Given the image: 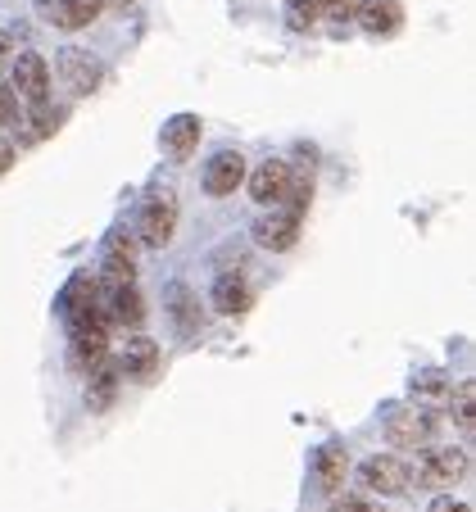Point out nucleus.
Listing matches in <instances>:
<instances>
[{"instance_id":"obj_17","label":"nucleus","mask_w":476,"mask_h":512,"mask_svg":"<svg viewBox=\"0 0 476 512\" xmlns=\"http://www.w3.org/2000/svg\"><path fill=\"white\" fill-rule=\"evenodd\" d=\"M200 118L195 114H173L164 123V132H159V145H164V155H173V159H186L200 145Z\"/></svg>"},{"instance_id":"obj_4","label":"nucleus","mask_w":476,"mask_h":512,"mask_svg":"<svg viewBox=\"0 0 476 512\" xmlns=\"http://www.w3.org/2000/svg\"><path fill=\"white\" fill-rule=\"evenodd\" d=\"M359 485L368 494H381V499H395V494H404L408 485V463L399 454H372L359 463Z\"/></svg>"},{"instance_id":"obj_10","label":"nucleus","mask_w":476,"mask_h":512,"mask_svg":"<svg viewBox=\"0 0 476 512\" xmlns=\"http://www.w3.org/2000/svg\"><path fill=\"white\" fill-rule=\"evenodd\" d=\"M245 182V155L241 150H218L209 164H204V191L209 195H236V186Z\"/></svg>"},{"instance_id":"obj_24","label":"nucleus","mask_w":476,"mask_h":512,"mask_svg":"<svg viewBox=\"0 0 476 512\" xmlns=\"http://www.w3.org/2000/svg\"><path fill=\"white\" fill-rule=\"evenodd\" d=\"M318 19H322L318 0H291V5H286V23H291L295 32H309Z\"/></svg>"},{"instance_id":"obj_31","label":"nucleus","mask_w":476,"mask_h":512,"mask_svg":"<svg viewBox=\"0 0 476 512\" xmlns=\"http://www.w3.org/2000/svg\"><path fill=\"white\" fill-rule=\"evenodd\" d=\"M431 512H472V503H463V499H436V503H431Z\"/></svg>"},{"instance_id":"obj_18","label":"nucleus","mask_w":476,"mask_h":512,"mask_svg":"<svg viewBox=\"0 0 476 512\" xmlns=\"http://www.w3.org/2000/svg\"><path fill=\"white\" fill-rule=\"evenodd\" d=\"M105 318L118 322V327H141V318H146L141 290L136 286H105Z\"/></svg>"},{"instance_id":"obj_14","label":"nucleus","mask_w":476,"mask_h":512,"mask_svg":"<svg viewBox=\"0 0 476 512\" xmlns=\"http://www.w3.org/2000/svg\"><path fill=\"white\" fill-rule=\"evenodd\" d=\"M345 476H350V449L322 445L318 454H313V481H318V490L327 494V499L345 490Z\"/></svg>"},{"instance_id":"obj_20","label":"nucleus","mask_w":476,"mask_h":512,"mask_svg":"<svg viewBox=\"0 0 476 512\" xmlns=\"http://www.w3.org/2000/svg\"><path fill=\"white\" fill-rule=\"evenodd\" d=\"M87 377H91L87 381V408L91 413H109L118 399V372L109 368V363H100V368H91Z\"/></svg>"},{"instance_id":"obj_11","label":"nucleus","mask_w":476,"mask_h":512,"mask_svg":"<svg viewBox=\"0 0 476 512\" xmlns=\"http://www.w3.org/2000/svg\"><path fill=\"white\" fill-rule=\"evenodd\" d=\"M291 173H295V168L286 164V159H263V164L250 173V195H254L259 204H272V209H277V204L286 200Z\"/></svg>"},{"instance_id":"obj_19","label":"nucleus","mask_w":476,"mask_h":512,"mask_svg":"<svg viewBox=\"0 0 476 512\" xmlns=\"http://www.w3.org/2000/svg\"><path fill=\"white\" fill-rule=\"evenodd\" d=\"M214 309L218 313H227V318H236V313H250V304H254V290H250V281L245 277H236V272H223V277L214 281Z\"/></svg>"},{"instance_id":"obj_28","label":"nucleus","mask_w":476,"mask_h":512,"mask_svg":"<svg viewBox=\"0 0 476 512\" xmlns=\"http://www.w3.org/2000/svg\"><path fill=\"white\" fill-rule=\"evenodd\" d=\"M354 5H359V0H318V10L327 14V19H336V23L354 19Z\"/></svg>"},{"instance_id":"obj_9","label":"nucleus","mask_w":476,"mask_h":512,"mask_svg":"<svg viewBox=\"0 0 476 512\" xmlns=\"http://www.w3.org/2000/svg\"><path fill=\"white\" fill-rule=\"evenodd\" d=\"M295 241H300V213H291V209H272L254 223V245H259V250L282 254V250H291Z\"/></svg>"},{"instance_id":"obj_25","label":"nucleus","mask_w":476,"mask_h":512,"mask_svg":"<svg viewBox=\"0 0 476 512\" xmlns=\"http://www.w3.org/2000/svg\"><path fill=\"white\" fill-rule=\"evenodd\" d=\"M173 318H177V327H182V331H195V327H200V313H195L191 290H182V286L173 290Z\"/></svg>"},{"instance_id":"obj_7","label":"nucleus","mask_w":476,"mask_h":512,"mask_svg":"<svg viewBox=\"0 0 476 512\" xmlns=\"http://www.w3.org/2000/svg\"><path fill=\"white\" fill-rule=\"evenodd\" d=\"M100 10H105V0H37L41 19L55 23V28H64V32L91 28V23L100 19Z\"/></svg>"},{"instance_id":"obj_6","label":"nucleus","mask_w":476,"mask_h":512,"mask_svg":"<svg viewBox=\"0 0 476 512\" xmlns=\"http://www.w3.org/2000/svg\"><path fill=\"white\" fill-rule=\"evenodd\" d=\"M100 268H105V286H132L136 281V236L114 227V232L105 236V259H100Z\"/></svg>"},{"instance_id":"obj_32","label":"nucleus","mask_w":476,"mask_h":512,"mask_svg":"<svg viewBox=\"0 0 476 512\" xmlns=\"http://www.w3.org/2000/svg\"><path fill=\"white\" fill-rule=\"evenodd\" d=\"M132 0H105V10H127Z\"/></svg>"},{"instance_id":"obj_23","label":"nucleus","mask_w":476,"mask_h":512,"mask_svg":"<svg viewBox=\"0 0 476 512\" xmlns=\"http://www.w3.org/2000/svg\"><path fill=\"white\" fill-rule=\"evenodd\" d=\"M37 114L28 118V127H23V141H46L50 132L59 127V109H50V105H32Z\"/></svg>"},{"instance_id":"obj_21","label":"nucleus","mask_w":476,"mask_h":512,"mask_svg":"<svg viewBox=\"0 0 476 512\" xmlns=\"http://www.w3.org/2000/svg\"><path fill=\"white\" fill-rule=\"evenodd\" d=\"M445 399H449V408H454V422L472 435L476 431V386L472 381H458L454 395H445Z\"/></svg>"},{"instance_id":"obj_29","label":"nucleus","mask_w":476,"mask_h":512,"mask_svg":"<svg viewBox=\"0 0 476 512\" xmlns=\"http://www.w3.org/2000/svg\"><path fill=\"white\" fill-rule=\"evenodd\" d=\"M10 168H14V141H10L5 132H0V177L10 173Z\"/></svg>"},{"instance_id":"obj_13","label":"nucleus","mask_w":476,"mask_h":512,"mask_svg":"<svg viewBox=\"0 0 476 512\" xmlns=\"http://www.w3.org/2000/svg\"><path fill=\"white\" fill-rule=\"evenodd\" d=\"M354 19H359V28L368 37H390V32L404 28V5L399 0H359Z\"/></svg>"},{"instance_id":"obj_2","label":"nucleus","mask_w":476,"mask_h":512,"mask_svg":"<svg viewBox=\"0 0 476 512\" xmlns=\"http://www.w3.org/2000/svg\"><path fill=\"white\" fill-rule=\"evenodd\" d=\"M59 313H64V322L73 331L78 327H109V318H105V281L78 277L64 295H59Z\"/></svg>"},{"instance_id":"obj_15","label":"nucleus","mask_w":476,"mask_h":512,"mask_svg":"<svg viewBox=\"0 0 476 512\" xmlns=\"http://www.w3.org/2000/svg\"><path fill=\"white\" fill-rule=\"evenodd\" d=\"M109 358V336H105V327H78L73 331V340H68V363L78 372H91V368H100Z\"/></svg>"},{"instance_id":"obj_26","label":"nucleus","mask_w":476,"mask_h":512,"mask_svg":"<svg viewBox=\"0 0 476 512\" xmlns=\"http://www.w3.org/2000/svg\"><path fill=\"white\" fill-rule=\"evenodd\" d=\"M0 127H23V105L14 87H0Z\"/></svg>"},{"instance_id":"obj_8","label":"nucleus","mask_w":476,"mask_h":512,"mask_svg":"<svg viewBox=\"0 0 476 512\" xmlns=\"http://www.w3.org/2000/svg\"><path fill=\"white\" fill-rule=\"evenodd\" d=\"M386 440L395 449H418L431 440V417L422 408H386Z\"/></svg>"},{"instance_id":"obj_30","label":"nucleus","mask_w":476,"mask_h":512,"mask_svg":"<svg viewBox=\"0 0 476 512\" xmlns=\"http://www.w3.org/2000/svg\"><path fill=\"white\" fill-rule=\"evenodd\" d=\"M10 64H14V37L0 28V68H10Z\"/></svg>"},{"instance_id":"obj_1","label":"nucleus","mask_w":476,"mask_h":512,"mask_svg":"<svg viewBox=\"0 0 476 512\" xmlns=\"http://www.w3.org/2000/svg\"><path fill=\"white\" fill-rule=\"evenodd\" d=\"M472 472V454L467 449H427L418 458V467H408V481H418V490H445V485H458Z\"/></svg>"},{"instance_id":"obj_27","label":"nucleus","mask_w":476,"mask_h":512,"mask_svg":"<svg viewBox=\"0 0 476 512\" xmlns=\"http://www.w3.org/2000/svg\"><path fill=\"white\" fill-rule=\"evenodd\" d=\"M331 512H381L372 499L363 494H331Z\"/></svg>"},{"instance_id":"obj_5","label":"nucleus","mask_w":476,"mask_h":512,"mask_svg":"<svg viewBox=\"0 0 476 512\" xmlns=\"http://www.w3.org/2000/svg\"><path fill=\"white\" fill-rule=\"evenodd\" d=\"M14 96L28 100V105H46L50 100V64L37 55V50H23L14 55Z\"/></svg>"},{"instance_id":"obj_16","label":"nucleus","mask_w":476,"mask_h":512,"mask_svg":"<svg viewBox=\"0 0 476 512\" xmlns=\"http://www.w3.org/2000/svg\"><path fill=\"white\" fill-rule=\"evenodd\" d=\"M159 363H164V354H159V345L150 336H132L127 340V349H123V377H132V381H155L159 377Z\"/></svg>"},{"instance_id":"obj_12","label":"nucleus","mask_w":476,"mask_h":512,"mask_svg":"<svg viewBox=\"0 0 476 512\" xmlns=\"http://www.w3.org/2000/svg\"><path fill=\"white\" fill-rule=\"evenodd\" d=\"M59 78L68 82L73 96H91L100 87V59L91 50H64L59 55Z\"/></svg>"},{"instance_id":"obj_22","label":"nucleus","mask_w":476,"mask_h":512,"mask_svg":"<svg viewBox=\"0 0 476 512\" xmlns=\"http://www.w3.org/2000/svg\"><path fill=\"white\" fill-rule=\"evenodd\" d=\"M408 390H413V399H418V404H440V399L449 395V381H445V372L427 368V372H418V377L408 381Z\"/></svg>"},{"instance_id":"obj_3","label":"nucleus","mask_w":476,"mask_h":512,"mask_svg":"<svg viewBox=\"0 0 476 512\" xmlns=\"http://www.w3.org/2000/svg\"><path fill=\"white\" fill-rule=\"evenodd\" d=\"M136 232H141V245L150 250H164L177 232V195L173 191H159L141 204V218H136Z\"/></svg>"}]
</instances>
